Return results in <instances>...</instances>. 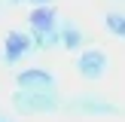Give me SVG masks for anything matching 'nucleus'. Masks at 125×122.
Wrapping results in <instances>:
<instances>
[{"label": "nucleus", "mask_w": 125, "mask_h": 122, "mask_svg": "<svg viewBox=\"0 0 125 122\" xmlns=\"http://www.w3.org/2000/svg\"><path fill=\"white\" fill-rule=\"evenodd\" d=\"M9 104L18 116H49L64 110V98L58 92H34V89H15L9 95Z\"/></svg>", "instance_id": "obj_1"}, {"label": "nucleus", "mask_w": 125, "mask_h": 122, "mask_svg": "<svg viewBox=\"0 0 125 122\" xmlns=\"http://www.w3.org/2000/svg\"><path fill=\"white\" fill-rule=\"evenodd\" d=\"M67 113L76 116H92V119H107V116H125V107L104 95H92V92H83V95H73L64 101Z\"/></svg>", "instance_id": "obj_2"}, {"label": "nucleus", "mask_w": 125, "mask_h": 122, "mask_svg": "<svg viewBox=\"0 0 125 122\" xmlns=\"http://www.w3.org/2000/svg\"><path fill=\"white\" fill-rule=\"evenodd\" d=\"M73 67H76V73L85 79V82H98V79L107 76V70H110V58H107V52H104V49L89 46V49H83V52L76 55Z\"/></svg>", "instance_id": "obj_3"}, {"label": "nucleus", "mask_w": 125, "mask_h": 122, "mask_svg": "<svg viewBox=\"0 0 125 122\" xmlns=\"http://www.w3.org/2000/svg\"><path fill=\"white\" fill-rule=\"evenodd\" d=\"M31 52H37L31 30H6V37H3V64L6 67L21 64Z\"/></svg>", "instance_id": "obj_4"}, {"label": "nucleus", "mask_w": 125, "mask_h": 122, "mask_svg": "<svg viewBox=\"0 0 125 122\" xmlns=\"http://www.w3.org/2000/svg\"><path fill=\"white\" fill-rule=\"evenodd\" d=\"M15 89H34V92H58V79L46 67H24L15 73Z\"/></svg>", "instance_id": "obj_5"}, {"label": "nucleus", "mask_w": 125, "mask_h": 122, "mask_svg": "<svg viewBox=\"0 0 125 122\" xmlns=\"http://www.w3.org/2000/svg\"><path fill=\"white\" fill-rule=\"evenodd\" d=\"M61 18L55 12V6H31L28 12V30H40V34H49V30H58Z\"/></svg>", "instance_id": "obj_6"}, {"label": "nucleus", "mask_w": 125, "mask_h": 122, "mask_svg": "<svg viewBox=\"0 0 125 122\" xmlns=\"http://www.w3.org/2000/svg\"><path fill=\"white\" fill-rule=\"evenodd\" d=\"M85 40H89V37L83 34V28H79L76 21H70V18H64V21H61V49L79 55L83 49H89V46H85Z\"/></svg>", "instance_id": "obj_7"}, {"label": "nucleus", "mask_w": 125, "mask_h": 122, "mask_svg": "<svg viewBox=\"0 0 125 122\" xmlns=\"http://www.w3.org/2000/svg\"><path fill=\"white\" fill-rule=\"evenodd\" d=\"M31 37H34L37 52H52V49H61V28H58V30H49V34L31 30Z\"/></svg>", "instance_id": "obj_8"}, {"label": "nucleus", "mask_w": 125, "mask_h": 122, "mask_svg": "<svg viewBox=\"0 0 125 122\" xmlns=\"http://www.w3.org/2000/svg\"><path fill=\"white\" fill-rule=\"evenodd\" d=\"M104 30L107 34H113V37H119V40H125V12H104Z\"/></svg>", "instance_id": "obj_9"}, {"label": "nucleus", "mask_w": 125, "mask_h": 122, "mask_svg": "<svg viewBox=\"0 0 125 122\" xmlns=\"http://www.w3.org/2000/svg\"><path fill=\"white\" fill-rule=\"evenodd\" d=\"M28 3H31V6H52L55 0H28Z\"/></svg>", "instance_id": "obj_10"}, {"label": "nucleus", "mask_w": 125, "mask_h": 122, "mask_svg": "<svg viewBox=\"0 0 125 122\" xmlns=\"http://www.w3.org/2000/svg\"><path fill=\"white\" fill-rule=\"evenodd\" d=\"M9 6H21V3H28V0H6Z\"/></svg>", "instance_id": "obj_11"}, {"label": "nucleus", "mask_w": 125, "mask_h": 122, "mask_svg": "<svg viewBox=\"0 0 125 122\" xmlns=\"http://www.w3.org/2000/svg\"><path fill=\"white\" fill-rule=\"evenodd\" d=\"M3 3H6V0H0V6H3Z\"/></svg>", "instance_id": "obj_12"}]
</instances>
